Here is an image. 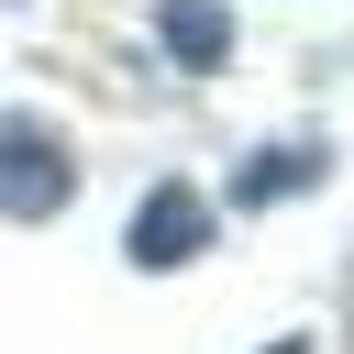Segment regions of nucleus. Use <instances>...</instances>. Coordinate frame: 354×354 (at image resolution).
Listing matches in <instances>:
<instances>
[{
  "label": "nucleus",
  "instance_id": "nucleus-4",
  "mask_svg": "<svg viewBox=\"0 0 354 354\" xmlns=\"http://www.w3.org/2000/svg\"><path fill=\"white\" fill-rule=\"evenodd\" d=\"M310 177H321V155H310V144H288V155H254V166L232 177V199H243V210H266V199H299Z\"/></svg>",
  "mask_w": 354,
  "mask_h": 354
},
{
  "label": "nucleus",
  "instance_id": "nucleus-3",
  "mask_svg": "<svg viewBox=\"0 0 354 354\" xmlns=\"http://www.w3.org/2000/svg\"><path fill=\"white\" fill-rule=\"evenodd\" d=\"M166 44H177L188 66H221V44H232V11H221V0H166Z\"/></svg>",
  "mask_w": 354,
  "mask_h": 354
},
{
  "label": "nucleus",
  "instance_id": "nucleus-2",
  "mask_svg": "<svg viewBox=\"0 0 354 354\" xmlns=\"http://www.w3.org/2000/svg\"><path fill=\"white\" fill-rule=\"evenodd\" d=\"M199 243H210V199H199V188H144V210H133V266L166 277V266H188Z\"/></svg>",
  "mask_w": 354,
  "mask_h": 354
},
{
  "label": "nucleus",
  "instance_id": "nucleus-5",
  "mask_svg": "<svg viewBox=\"0 0 354 354\" xmlns=\"http://www.w3.org/2000/svg\"><path fill=\"white\" fill-rule=\"evenodd\" d=\"M266 354H299V343H266Z\"/></svg>",
  "mask_w": 354,
  "mask_h": 354
},
{
  "label": "nucleus",
  "instance_id": "nucleus-1",
  "mask_svg": "<svg viewBox=\"0 0 354 354\" xmlns=\"http://www.w3.org/2000/svg\"><path fill=\"white\" fill-rule=\"evenodd\" d=\"M0 210L11 221H55L66 210V144L44 122H0Z\"/></svg>",
  "mask_w": 354,
  "mask_h": 354
}]
</instances>
